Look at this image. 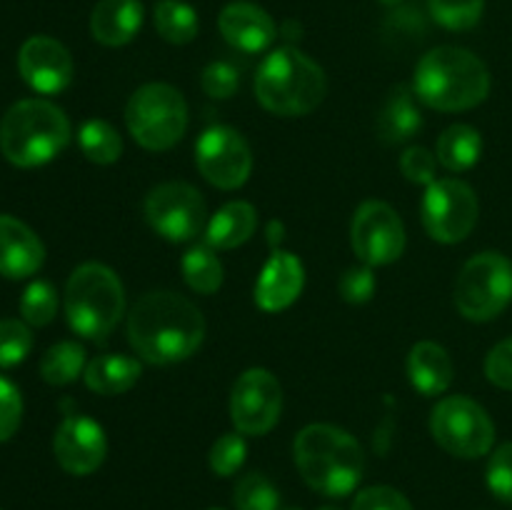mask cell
I'll use <instances>...</instances> for the list:
<instances>
[{
  "label": "cell",
  "mask_w": 512,
  "mask_h": 510,
  "mask_svg": "<svg viewBox=\"0 0 512 510\" xmlns=\"http://www.w3.org/2000/svg\"><path fill=\"white\" fill-rule=\"evenodd\" d=\"M203 338V313L183 295L153 290L130 308L128 340L145 363H180L200 348Z\"/></svg>",
  "instance_id": "cell-1"
},
{
  "label": "cell",
  "mask_w": 512,
  "mask_h": 510,
  "mask_svg": "<svg viewBox=\"0 0 512 510\" xmlns=\"http://www.w3.org/2000/svg\"><path fill=\"white\" fill-rule=\"evenodd\" d=\"M413 93L428 108L440 113H460L488 98L490 70L470 50L458 45H440L420 58L415 68Z\"/></svg>",
  "instance_id": "cell-2"
},
{
  "label": "cell",
  "mask_w": 512,
  "mask_h": 510,
  "mask_svg": "<svg viewBox=\"0 0 512 510\" xmlns=\"http://www.w3.org/2000/svg\"><path fill=\"white\" fill-rule=\"evenodd\" d=\"M295 465L315 493L343 498L358 488L365 470V453L348 430L313 423L295 438Z\"/></svg>",
  "instance_id": "cell-3"
},
{
  "label": "cell",
  "mask_w": 512,
  "mask_h": 510,
  "mask_svg": "<svg viewBox=\"0 0 512 510\" xmlns=\"http://www.w3.org/2000/svg\"><path fill=\"white\" fill-rule=\"evenodd\" d=\"M328 95L325 70L298 48L273 50L255 75V98L268 113L300 118L318 108Z\"/></svg>",
  "instance_id": "cell-4"
},
{
  "label": "cell",
  "mask_w": 512,
  "mask_h": 510,
  "mask_svg": "<svg viewBox=\"0 0 512 510\" xmlns=\"http://www.w3.org/2000/svg\"><path fill=\"white\" fill-rule=\"evenodd\" d=\"M68 143V115L50 100H18L0 120V153L18 168H38L50 163Z\"/></svg>",
  "instance_id": "cell-5"
},
{
  "label": "cell",
  "mask_w": 512,
  "mask_h": 510,
  "mask_svg": "<svg viewBox=\"0 0 512 510\" xmlns=\"http://www.w3.org/2000/svg\"><path fill=\"white\" fill-rule=\"evenodd\" d=\"M125 315V290L118 275L103 263H83L65 285V318L73 333L105 340Z\"/></svg>",
  "instance_id": "cell-6"
},
{
  "label": "cell",
  "mask_w": 512,
  "mask_h": 510,
  "mask_svg": "<svg viewBox=\"0 0 512 510\" xmlns=\"http://www.w3.org/2000/svg\"><path fill=\"white\" fill-rule=\"evenodd\" d=\"M125 125L140 148L170 150L188 130V103L173 85L148 83L130 95Z\"/></svg>",
  "instance_id": "cell-7"
},
{
  "label": "cell",
  "mask_w": 512,
  "mask_h": 510,
  "mask_svg": "<svg viewBox=\"0 0 512 510\" xmlns=\"http://www.w3.org/2000/svg\"><path fill=\"white\" fill-rule=\"evenodd\" d=\"M512 303V260L503 253H480L463 265L455 283V305L473 323L498 318Z\"/></svg>",
  "instance_id": "cell-8"
},
{
  "label": "cell",
  "mask_w": 512,
  "mask_h": 510,
  "mask_svg": "<svg viewBox=\"0 0 512 510\" xmlns=\"http://www.w3.org/2000/svg\"><path fill=\"white\" fill-rule=\"evenodd\" d=\"M430 433L455 458H483L495 445V425L488 410L465 395L443 398L430 413Z\"/></svg>",
  "instance_id": "cell-9"
},
{
  "label": "cell",
  "mask_w": 512,
  "mask_h": 510,
  "mask_svg": "<svg viewBox=\"0 0 512 510\" xmlns=\"http://www.w3.org/2000/svg\"><path fill=\"white\" fill-rule=\"evenodd\" d=\"M425 233L445 245L460 243L478 225L480 203L475 190L458 178H440L428 185L423 195Z\"/></svg>",
  "instance_id": "cell-10"
},
{
  "label": "cell",
  "mask_w": 512,
  "mask_h": 510,
  "mask_svg": "<svg viewBox=\"0 0 512 510\" xmlns=\"http://www.w3.org/2000/svg\"><path fill=\"white\" fill-rule=\"evenodd\" d=\"M145 220L170 243H190L198 238L208 220L205 200L193 185L170 180L155 185L145 198Z\"/></svg>",
  "instance_id": "cell-11"
},
{
  "label": "cell",
  "mask_w": 512,
  "mask_h": 510,
  "mask_svg": "<svg viewBox=\"0 0 512 510\" xmlns=\"http://www.w3.org/2000/svg\"><path fill=\"white\" fill-rule=\"evenodd\" d=\"M195 165L210 185L235 190L248 183L253 170V153L243 135L228 125L203 130L195 143Z\"/></svg>",
  "instance_id": "cell-12"
},
{
  "label": "cell",
  "mask_w": 512,
  "mask_h": 510,
  "mask_svg": "<svg viewBox=\"0 0 512 510\" xmlns=\"http://www.w3.org/2000/svg\"><path fill=\"white\" fill-rule=\"evenodd\" d=\"M350 243L360 263L390 265L405 250V225L400 215L383 200H365L353 215Z\"/></svg>",
  "instance_id": "cell-13"
},
{
  "label": "cell",
  "mask_w": 512,
  "mask_h": 510,
  "mask_svg": "<svg viewBox=\"0 0 512 510\" xmlns=\"http://www.w3.org/2000/svg\"><path fill=\"white\" fill-rule=\"evenodd\" d=\"M283 410V388L265 368H250L235 380L230 395V418L238 433L265 435L278 425Z\"/></svg>",
  "instance_id": "cell-14"
},
{
  "label": "cell",
  "mask_w": 512,
  "mask_h": 510,
  "mask_svg": "<svg viewBox=\"0 0 512 510\" xmlns=\"http://www.w3.org/2000/svg\"><path fill=\"white\" fill-rule=\"evenodd\" d=\"M53 453L60 468L70 475H90L103 465L108 455L105 430L88 415H65L55 430Z\"/></svg>",
  "instance_id": "cell-15"
},
{
  "label": "cell",
  "mask_w": 512,
  "mask_h": 510,
  "mask_svg": "<svg viewBox=\"0 0 512 510\" xmlns=\"http://www.w3.org/2000/svg\"><path fill=\"white\" fill-rule=\"evenodd\" d=\"M20 78L40 95H55L73 80V58L60 40L33 35L18 53Z\"/></svg>",
  "instance_id": "cell-16"
},
{
  "label": "cell",
  "mask_w": 512,
  "mask_h": 510,
  "mask_svg": "<svg viewBox=\"0 0 512 510\" xmlns=\"http://www.w3.org/2000/svg\"><path fill=\"white\" fill-rule=\"evenodd\" d=\"M218 30L225 43L243 53H263L278 35L275 20L270 18L268 10L248 0H235L225 5L218 15Z\"/></svg>",
  "instance_id": "cell-17"
},
{
  "label": "cell",
  "mask_w": 512,
  "mask_h": 510,
  "mask_svg": "<svg viewBox=\"0 0 512 510\" xmlns=\"http://www.w3.org/2000/svg\"><path fill=\"white\" fill-rule=\"evenodd\" d=\"M303 285V263L293 253L275 250L260 270L258 285H255V303L265 313H280L300 298Z\"/></svg>",
  "instance_id": "cell-18"
},
{
  "label": "cell",
  "mask_w": 512,
  "mask_h": 510,
  "mask_svg": "<svg viewBox=\"0 0 512 510\" xmlns=\"http://www.w3.org/2000/svg\"><path fill=\"white\" fill-rule=\"evenodd\" d=\"M45 263V248L38 235L13 215H0V275L23 280Z\"/></svg>",
  "instance_id": "cell-19"
},
{
  "label": "cell",
  "mask_w": 512,
  "mask_h": 510,
  "mask_svg": "<svg viewBox=\"0 0 512 510\" xmlns=\"http://www.w3.org/2000/svg\"><path fill=\"white\" fill-rule=\"evenodd\" d=\"M143 25V5L138 0H98L90 13V33L100 45L120 48L138 35Z\"/></svg>",
  "instance_id": "cell-20"
},
{
  "label": "cell",
  "mask_w": 512,
  "mask_h": 510,
  "mask_svg": "<svg viewBox=\"0 0 512 510\" xmlns=\"http://www.w3.org/2000/svg\"><path fill=\"white\" fill-rule=\"evenodd\" d=\"M410 385L425 398L443 395L453 383V360L443 345L433 340H420L408 355Z\"/></svg>",
  "instance_id": "cell-21"
},
{
  "label": "cell",
  "mask_w": 512,
  "mask_h": 510,
  "mask_svg": "<svg viewBox=\"0 0 512 510\" xmlns=\"http://www.w3.org/2000/svg\"><path fill=\"white\" fill-rule=\"evenodd\" d=\"M258 228V210L245 200L225 203L205 228V243L213 250H233L248 243Z\"/></svg>",
  "instance_id": "cell-22"
},
{
  "label": "cell",
  "mask_w": 512,
  "mask_h": 510,
  "mask_svg": "<svg viewBox=\"0 0 512 510\" xmlns=\"http://www.w3.org/2000/svg\"><path fill=\"white\" fill-rule=\"evenodd\" d=\"M418 95L408 85H398L385 100L378 115V135L385 143H408L420 128H423V113H420Z\"/></svg>",
  "instance_id": "cell-23"
},
{
  "label": "cell",
  "mask_w": 512,
  "mask_h": 510,
  "mask_svg": "<svg viewBox=\"0 0 512 510\" xmlns=\"http://www.w3.org/2000/svg\"><path fill=\"white\" fill-rule=\"evenodd\" d=\"M140 363L130 355L120 353H105L98 355L88 363L83 378L93 393L98 395H120L128 393L135 383L140 380Z\"/></svg>",
  "instance_id": "cell-24"
},
{
  "label": "cell",
  "mask_w": 512,
  "mask_h": 510,
  "mask_svg": "<svg viewBox=\"0 0 512 510\" xmlns=\"http://www.w3.org/2000/svg\"><path fill=\"white\" fill-rule=\"evenodd\" d=\"M483 155V138L473 125L455 123L445 130L435 145V158L450 173H465Z\"/></svg>",
  "instance_id": "cell-25"
},
{
  "label": "cell",
  "mask_w": 512,
  "mask_h": 510,
  "mask_svg": "<svg viewBox=\"0 0 512 510\" xmlns=\"http://www.w3.org/2000/svg\"><path fill=\"white\" fill-rule=\"evenodd\" d=\"M153 23L160 38L173 45H185L195 40L200 28L198 13L193 10V5L183 3V0H160L155 5Z\"/></svg>",
  "instance_id": "cell-26"
},
{
  "label": "cell",
  "mask_w": 512,
  "mask_h": 510,
  "mask_svg": "<svg viewBox=\"0 0 512 510\" xmlns=\"http://www.w3.org/2000/svg\"><path fill=\"white\" fill-rule=\"evenodd\" d=\"M180 270H183L188 288L200 295H213L223 285V263L208 243L190 248L183 255Z\"/></svg>",
  "instance_id": "cell-27"
},
{
  "label": "cell",
  "mask_w": 512,
  "mask_h": 510,
  "mask_svg": "<svg viewBox=\"0 0 512 510\" xmlns=\"http://www.w3.org/2000/svg\"><path fill=\"white\" fill-rule=\"evenodd\" d=\"M85 368H88V363H85V350L75 340L55 343L53 348L45 350L43 360H40V375L50 385L73 383V380H78L85 373Z\"/></svg>",
  "instance_id": "cell-28"
},
{
  "label": "cell",
  "mask_w": 512,
  "mask_h": 510,
  "mask_svg": "<svg viewBox=\"0 0 512 510\" xmlns=\"http://www.w3.org/2000/svg\"><path fill=\"white\" fill-rule=\"evenodd\" d=\"M78 143L85 158L95 165L115 163L120 158V153H123V140H120L118 130L98 118L83 123V128L78 133Z\"/></svg>",
  "instance_id": "cell-29"
},
{
  "label": "cell",
  "mask_w": 512,
  "mask_h": 510,
  "mask_svg": "<svg viewBox=\"0 0 512 510\" xmlns=\"http://www.w3.org/2000/svg\"><path fill=\"white\" fill-rule=\"evenodd\" d=\"M430 15L445 30H470L480 23L485 0H428Z\"/></svg>",
  "instance_id": "cell-30"
},
{
  "label": "cell",
  "mask_w": 512,
  "mask_h": 510,
  "mask_svg": "<svg viewBox=\"0 0 512 510\" xmlns=\"http://www.w3.org/2000/svg\"><path fill=\"white\" fill-rule=\"evenodd\" d=\"M55 313H58V293L45 280H35L25 288L23 298H20V315L33 328H43V325L53 323Z\"/></svg>",
  "instance_id": "cell-31"
},
{
  "label": "cell",
  "mask_w": 512,
  "mask_h": 510,
  "mask_svg": "<svg viewBox=\"0 0 512 510\" xmlns=\"http://www.w3.org/2000/svg\"><path fill=\"white\" fill-rule=\"evenodd\" d=\"M235 508L238 510H280V493L265 475L248 473L235 485Z\"/></svg>",
  "instance_id": "cell-32"
},
{
  "label": "cell",
  "mask_w": 512,
  "mask_h": 510,
  "mask_svg": "<svg viewBox=\"0 0 512 510\" xmlns=\"http://www.w3.org/2000/svg\"><path fill=\"white\" fill-rule=\"evenodd\" d=\"M33 348V335L25 320H0V368H13L23 363Z\"/></svg>",
  "instance_id": "cell-33"
},
{
  "label": "cell",
  "mask_w": 512,
  "mask_h": 510,
  "mask_svg": "<svg viewBox=\"0 0 512 510\" xmlns=\"http://www.w3.org/2000/svg\"><path fill=\"white\" fill-rule=\"evenodd\" d=\"M245 455H248V445H245L243 435L225 433L210 448V470L215 475H220V478H230L245 463Z\"/></svg>",
  "instance_id": "cell-34"
},
{
  "label": "cell",
  "mask_w": 512,
  "mask_h": 510,
  "mask_svg": "<svg viewBox=\"0 0 512 510\" xmlns=\"http://www.w3.org/2000/svg\"><path fill=\"white\" fill-rule=\"evenodd\" d=\"M485 480L495 498L512 503V443H503L498 450H493Z\"/></svg>",
  "instance_id": "cell-35"
},
{
  "label": "cell",
  "mask_w": 512,
  "mask_h": 510,
  "mask_svg": "<svg viewBox=\"0 0 512 510\" xmlns=\"http://www.w3.org/2000/svg\"><path fill=\"white\" fill-rule=\"evenodd\" d=\"M200 85H203L205 95H210V98L228 100L233 98L235 90H238L240 75L230 63L215 60V63H210L208 68L203 70V75H200Z\"/></svg>",
  "instance_id": "cell-36"
},
{
  "label": "cell",
  "mask_w": 512,
  "mask_h": 510,
  "mask_svg": "<svg viewBox=\"0 0 512 510\" xmlns=\"http://www.w3.org/2000/svg\"><path fill=\"white\" fill-rule=\"evenodd\" d=\"M350 510H413L410 500L390 485H370L355 495Z\"/></svg>",
  "instance_id": "cell-37"
},
{
  "label": "cell",
  "mask_w": 512,
  "mask_h": 510,
  "mask_svg": "<svg viewBox=\"0 0 512 510\" xmlns=\"http://www.w3.org/2000/svg\"><path fill=\"white\" fill-rule=\"evenodd\" d=\"M23 420V398L20 390L0 375V443L13 438Z\"/></svg>",
  "instance_id": "cell-38"
},
{
  "label": "cell",
  "mask_w": 512,
  "mask_h": 510,
  "mask_svg": "<svg viewBox=\"0 0 512 510\" xmlns=\"http://www.w3.org/2000/svg\"><path fill=\"white\" fill-rule=\"evenodd\" d=\"M338 288H340V295H343V300H348V303H353V305L368 303L375 293L373 268L365 263L353 265V268H348L343 273Z\"/></svg>",
  "instance_id": "cell-39"
},
{
  "label": "cell",
  "mask_w": 512,
  "mask_h": 510,
  "mask_svg": "<svg viewBox=\"0 0 512 510\" xmlns=\"http://www.w3.org/2000/svg\"><path fill=\"white\" fill-rule=\"evenodd\" d=\"M435 168H438V158L428 148H420V145H413V148L400 155V170H403L410 183L430 185L433 180H438L435 178Z\"/></svg>",
  "instance_id": "cell-40"
},
{
  "label": "cell",
  "mask_w": 512,
  "mask_h": 510,
  "mask_svg": "<svg viewBox=\"0 0 512 510\" xmlns=\"http://www.w3.org/2000/svg\"><path fill=\"white\" fill-rule=\"evenodd\" d=\"M485 375L493 385L512 390V338L500 340L485 358Z\"/></svg>",
  "instance_id": "cell-41"
},
{
  "label": "cell",
  "mask_w": 512,
  "mask_h": 510,
  "mask_svg": "<svg viewBox=\"0 0 512 510\" xmlns=\"http://www.w3.org/2000/svg\"><path fill=\"white\" fill-rule=\"evenodd\" d=\"M380 3H383V5H400L403 0H380Z\"/></svg>",
  "instance_id": "cell-42"
},
{
  "label": "cell",
  "mask_w": 512,
  "mask_h": 510,
  "mask_svg": "<svg viewBox=\"0 0 512 510\" xmlns=\"http://www.w3.org/2000/svg\"><path fill=\"white\" fill-rule=\"evenodd\" d=\"M320 510H340V508H333V505H328V508H320Z\"/></svg>",
  "instance_id": "cell-43"
},
{
  "label": "cell",
  "mask_w": 512,
  "mask_h": 510,
  "mask_svg": "<svg viewBox=\"0 0 512 510\" xmlns=\"http://www.w3.org/2000/svg\"><path fill=\"white\" fill-rule=\"evenodd\" d=\"M280 510H300V508H280Z\"/></svg>",
  "instance_id": "cell-44"
}]
</instances>
